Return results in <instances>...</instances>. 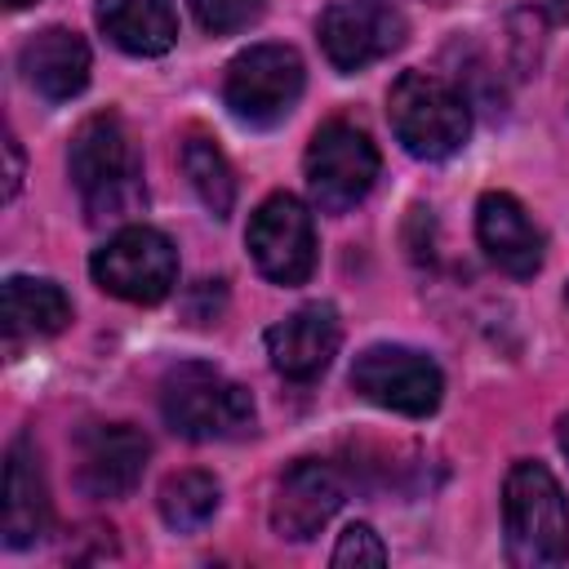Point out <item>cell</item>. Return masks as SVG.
<instances>
[{"label":"cell","mask_w":569,"mask_h":569,"mask_svg":"<svg viewBox=\"0 0 569 569\" xmlns=\"http://www.w3.org/2000/svg\"><path fill=\"white\" fill-rule=\"evenodd\" d=\"M98 27L133 58H160L178 40V13L169 0H98Z\"/></svg>","instance_id":"obj_17"},{"label":"cell","mask_w":569,"mask_h":569,"mask_svg":"<svg viewBox=\"0 0 569 569\" xmlns=\"http://www.w3.org/2000/svg\"><path fill=\"white\" fill-rule=\"evenodd\" d=\"M338 569H347V565H387V547L378 542V533L369 529V525H347L342 529V538H338V547H333V556H329Z\"/></svg>","instance_id":"obj_22"},{"label":"cell","mask_w":569,"mask_h":569,"mask_svg":"<svg viewBox=\"0 0 569 569\" xmlns=\"http://www.w3.org/2000/svg\"><path fill=\"white\" fill-rule=\"evenodd\" d=\"M338 507H342V480H338V471L329 462L302 458L276 485L271 529L280 538H289V542H307V538H316L333 520Z\"/></svg>","instance_id":"obj_13"},{"label":"cell","mask_w":569,"mask_h":569,"mask_svg":"<svg viewBox=\"0 0 569 569\" xmlns=\"http://www.w3.org/2000/svg\"><path fill=\"white\" fill-rule=\"evenodd\" d=\"M67 169H71V182L84 200L89 222H120L133 209H142V200H147L138 147H133L124 120L111 111L89 116L71 133Z\"/></svg>","instance_id":"obj_1"},{"label":"cell","mask_w":569,"mask_h":569,"mask_svg":"<svg viewBox=\"0 0 569 569\" xmlns=\"http://www.w3.org/2000/svg\"><path fill=\"white\" fill-rule=\"evenodd\" d=\"M316 36L338 71H365L405 44L409 22L391 0H333L320 13Z\"/></svg>","instance_id":"obj_9"},{"label":"cell","mask_w":569,"mask_h":569,"mask_svg":"<svg viewBox=\"0 0 569 569\" xmlns=\"http://www.w3.org/2000/svg\"><path fill=\"white\" fill-rule=\"evenodd\" d=\"M0 533H4V547H13V551L36 547V542L49 533V489H44L40 458H36V449H31L27 436H18V440L9 445Z\"/></svg>","instance_id":"obj_15"},{"label":"cell","mask_w":569,"mask_h":569,"mask_svg":"<svg viewBox=\"0 0 569 569\" xmlns=\"http://www.w3.org/2000/svg\"><path fill=\"white\" fill-rule=\"evenodd\" d=\"M4 156H9V182H4V196L13 200V196H18V182H22V151H18V138H13V133L4 138Z\"/></svg>","instance_id":"obj_23"},{"label":"cell","mask_w":569,"mask_h":569,"mask_svg":"<svg viewBox=\"0 0 569 569\" xmlns=\"http://www.w3.org/2000/svg\"><path fill=\"white\" fill-rule=\"evenodd\" d=\"M476 236L493 267L516 280L538 276L542 267V231L533 227L529 209L507 191H485L476 204Z\"/></svg>","instance_id":"obj_14"},{"label":"cell","mask_w":569,"mask_h":569,"mask_svg":"<svg viewBox=\"0 0 569 569\" xmlns=\"http://www.w3.org/2000/svg\"><path fill=\"white\" fill-rule=\"evenodd\" d=\"M302 84H307V71L289 44H249L227 67L222 102L231 107L236 120L253 129H271L298 107Z\"/></svg>","instance_id":"obj_5"},{"label":"cell","mask_w":569,"mask_h":569,"mask_svg":"<svg viewBox=\"0 0 569 569\" xmlns=\"http://www.w3.org/2000/svg\"><path fill=\"white\" fill-rule=\"evenodd\" d=\"M160 413L182 440H227L253 427V400L204 360H182L160 382Z\"/></svg>","instance_id":"obj_3"},{"label":"cell","mask_w":569,"mask_h":569,"mask_svg":"<svg viewBox=\"0 0 569 569\" xmlns=\"http://www.w3.org/2000/svg\"><path fill=\"white\" fill-rule=\"evenodd\" d=\"M182 173H187L191 191L200 196V204L213 218H227L231 213V204H236V173H231V164H227V156L218 151L213 138L191 133L182 142Z\"/></svg>","instance_id":"obj_19"},{"label":"cell","mask_w":569,"mask_h":569,"mask_svg":"<svg viewBox=\"0 0 569 569\" xmlns=\"http://www.w3.org/2000/svg\"><path fill=\"white\" fill-rule=\"evenodd\" d=\"M71 320V298L53 280L9 276L4 280V338L9 347L27 338H53Z\"/></svg>","instance_id":"obj_18"},{"label":"cell","mask_w":569,"mask_h":569,"mask_svg":"<svg viewBox=\"0 0 569 569\" xmlns=\"http://www.w3.org/2000/svg\"><path fill=\"white\" fill-rule=\"evenodd\" d=\"M147 436L124 422L84 427L76 440V485L89 498H124L147 467Z\"/></svg>","instance_id":"obj_11"},{"label":"cell","mask_w":569,"mask_h":569,"mask_svg":"<svg viewBox=\"0 0 569 569\" xmlns=\"http://www.w3.org/2000/svg\"><path fill=\"white\" fill-rule=\"evenodd\" d=\"M507 556L516 565H560L569 556V502L542 462H516L502 485Z\"/></svg>","instance_id":"obj_2"},{"label":"cell","mask_w":569,"mask_h":569,"mask_svg":"<svg viewBox=\"0 0 569 569\" xmlns=\"http://www.w3.org/2000/svg\"><path fill=\"white\" fill-rule=\"evenodd\" d=\"M560 449L569 453V418H560Z\"/></svg>","instance_id":"obj_24"},{"label":"cell","mask_w":569,"mask_h":569,"mask_svg":"<svg viewBox=\"0 0 569 569\" xmlns=\"http://www.w3.org/2000/svg\"><path fill=\"white\" fill-rule=\"evenodd\" d=\"M338 342H342V325H338V311L329 302H307L267 329L271 369L284 373L289 382L320 378L329 369V360L338 356Z\"/></svg>","instance_id":"obj_12"},{"label":"cell","mask_w":569,"mask_h":569,"mask_svg":"<svg viewBox=\"0 0 569 569\" xmlns=\"http://www.w3.org/2000/svg\"><path fill=\"white\" fill-rule=\"evenodd\" d=\"M218 498H222V489H218V480L209 476V471H173V476H164V485H160V516H164V525L169 529H178V533H191V529H200L213 511H218Z\"/></svg>","instance_id":"obj_20"},{"label":"cell","mask_w":569,"mask_h":569,"mask_svg":"<svg viewBox=\"0 0 569 569\" xmlns=\"http://www.w3.org/2000/svg\"><path fill=\"white\" fill-rule=\"evenodd\" d=\"M9 9H27V4H36V0H4Z\"/></svg>","instance_id":"obj_25"},{"label":"cell","mask_w":569,"mask_h":569,"mask_svg":"<svg viewBox=\"0 0 569 569\" xmlns=\"http://www.w3.org/2000/svg\"><path fill=\"white\" fill-rule=\"evenodd\" d=\"M244 244L271 284H302L316 271V227L307 204L289 191H276L253 209Z\"/></svg>","instance_id":"obj_10"},{"label":"cell","mask_w":569,"mask_h":569,"mask_svg":"<svg viewBox=\"0 0 569 569\" xmlns=\"http://www.w3.org/2000/svg\"><path fill=\"white\" fill-rule=\"evenodd\" d=\"M307 187L320 213H347L351 204H360L369 196V187L378 182V147L369 142V133H360L347 120H329L311 133L307 147Z\"/></svg>","instance_id":"obj_7"},{"label":"cell","mask_w":569,"mask_h":569,"mask_svg":"<svg viewBox=\"0 0 569 569\" xmlns=\"http://www.w3.org/2000/svg\"><path fill=\"white\" fill-rule=\"evenodd\" d=\"M89 271H93L98 289H107L111 298L151 307V302L169 298V289L178 284V253L164 231L138 222V227H120L89 258Z\"/></svg>","instance_id":"obj_6"},{"label":"cell","mask_w":569,"mask_h":569,"mask_svg":"<svg viewBox=\"0 0 569 569\" xmlns=\"http://www.w3.org/2000/svg\"><path fill=\"white\" fill-rule=\"evenodd\" d=\"M351 387L356 396H365L378 409L405 413V418H427L436 413L440 396H445V378L436 369L431 356L413 351V347H365L351 365Z\"/></svg>","instance_id":"obj_8"},{"label":"cell","mask_w":569,"mask_h":569,"mask_svg":"<svg viewBox=\"0 0 569 569\" xmlns=\"http://www.w3.org/2000/svg\"><path fill=\"white\" fill-rule=\"evenodd\" d=\"M431 4H449V0H431Z\"/></svg>","instance_id":"obj_26"},{"label":"cell","mask_w":569,"mask_h":569,"mask_svg":"<svg viewBox=\"0 0 569 569\" xmlns=\"http://www.w3.org/2000/svg\"><path fill=\"white\" fill-rule=\"evenodd\" d=\"M191 13L209 36H231L262 18V0H191Z\"/></svg>","instance_id":"obj_21"},{"label":"cell","mask_w":569,"mask_h":569,"mask_svg":"<svg viewBox=\"0 0 569 569\" xmlns=\"http://www.w3.org/2000/svg\"><path fill=\"white\" fill-rule=\"evenodd\" d=\"M18 62H22L27 84L49 102H67L89 84V44L67 27L36 31L22 44Z\"/></svg>","instance_id":"obj_16"},{"label":"cell","mask_w":569,"mask_h":569,"mask_svg":"<svg viewBox=\"0 0 569 569\" xmlns=\"http://www.w3.org/2000/svg\"><path fill=\"white\" fill-rule=\"evenodd\" d=\"M387 120H391V133L400 138V147L418 160H445L471 133L467 98L449 80L427 76V71L396 76V84L387 93Z\"/></svg>","instance_id":"obj_4"}]
</instances>
